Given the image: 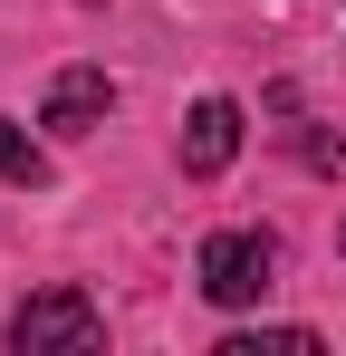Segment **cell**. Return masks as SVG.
<instances>
[{"label":"cell","mask_w":346,"mask_h":356,"mask_svg":"<svg viewBox=\"0 0 346 356\" xmlns=\"http://www.w3.org/2000/svg\"><path fill=\"white\" fill-rule=\"evenodd\" d=\"M10 347L19 356H87V347H106V318H97L87 289H39L10 318Z\"/></svg>","instance_id":"obj_1"},{"label":"cell","mask_w":346,"mask_h":356,"mask_svg":"<svg viewBox=\"0 0 346 356\" xmlns=\"http://www.w3.org/2000/svg\"><path fill=\"white\" fill-rule=\"evenodd\" d=\"M279 289V241L270 232H212L202 241V298L212 308H250Z\"/></svg>","instance_id":"obj_2"},{"label":"cell","mask_w":346,"mask_h":356,"mask_svg":"<svg viewBox=\"0 0 346 356\" xmlns=\"http://www.w3.org/2000/svg\"><path fill=\"white\" fill-rule=\"evenodd\" d=\"M231 154H240V106H231V97H202V106L183 116V174L212 183Z\"/></svg>","instance_id":"obj_3"},{"label":"cell","mask_w":346,"mask_h":356,"mask_svg":"<svg viewBox=\"0 0 346 356\" xmlns=\"http://www.w3.org/2000/svg\"><path fill=\"white\" fill-rule=\"evenodd\" d=\"M106 106H115V77H106V67H67V77L49 87V106H39V125H58V135H87Z\"/></svg>","instance_id":"obj_4"},{"label":"cell","mask_w":346,"mask_h":356,"mask_svg":"<svg viewBox=\"0 0 346 356\" xmlns=\"http://www.w3.org/2000/svg\"><path fill=\"white\" fill-rule=\"evenodd\" d=\"M0 174H10V183H49V164H39V145H29L19 125H0Z\"/></svg>","instance_id":"obj_5"},{"label":"cell","mask_w":346,"mask_h":356,"mask_svg":"<svg viewBox=\"0 0 346 356\" xmlns=\"http://www.w3.org/2000/svg\"><path fill=\"white\" fill-rule=\"evenodd\" d=\"M308 347H318L308 327H270V337H231L222 356H308Z\"/></svg>","instance_id":"obj_6"},{"label":"cell","mask_w":346,"mask_h":356,"mask_svg":"<svg viewBox=\"0 0 346 356\" xmlns=\"http://www.w3.org/2000/svg\"><path fill=\"white\" fill-rule=\"evenodd\" d=\"M308 164L318 174H346V135H308Z\"/></svg>","instance_id":"obj_7"}]
</instances>
